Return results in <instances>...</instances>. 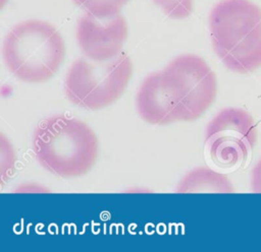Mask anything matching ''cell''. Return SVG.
I'll list each match as a JSON object with an SVG mask.
<instances>
[{"label":"cell","mask_w":261,"mask_h":252,"mask_svg":"<svg viewBox=\"0 0 261 252\" xmlns=\"http://www.w3.org/2000/svg\"><path fill=\"white\" fill-rule=\"evenodd\" d=\"M3 58L18 79L39 83L50 79L65 57V45L49 22L30 19L13 26L4 39Z\"/></svg>","instance_id":"obj_4"},{"label":"cell","mask_w":261,"mask_h":252,"mask_svg":"<svg viewBox=\"0 0 261 252\" xmlns=\"http://www.w3.org/2000/svg\"><path fill=\"white\" fill-rule=\"evenodd\" d=\"M133 74V63L125 54L107 62L75 60L65 76L68 100L87 110L103 109L124 92Z\"/></svg>","instance_id":"obj_5"},{"label":"cell","mask_w":261,"mask_h":252,"mask_svg":"<svg viewBox=\"0 0 261 252\" xmlns=\"http://www.w3.org/2000/svg\"><path fill=\"white\" fill-rule=\"evenodd\" d=\"M177 192H221L231 193L233 187L224 175L208 168H198L190 172L179 183Z\"/></svg>","instance_id":"obj_8"},{"label":"cell","mask_w":261,"mask_h":252,"mask_svg":"<svg viewBox=\"0 0 261 252\" xmlns=\"http://www.w3.org/2000/svg\"><path fill=\"white\" fill-rule=\"evenodd\" d=\"M257 128L253 117L240 108H225L208 123L205 147L209 159L218 168L242 165L257 144Z\"/></svg>","instance_id":"obj_6"},{"label":"cell","mask_w":261,"mask_h":252,"mask_svg":"<svg viewBox=\"0 0 261 252\" xmlns=\"http://www.w3.org/2000/svg\"><path fill=\"white\" fill-rule=\"evenodd\" d=\"M251 189L255 193H261V158L251 172Z\"/></svg>","instance_id":"obj_11"},{"label":"cell","mask_w":261,"mask_h":252,"mask_svg":"<svg viewBox=\"0 0 261 252\" xmlns=\"http://www.w3.org/2000/svg\"><path fill=\"white\" fill-rule=\"evenodd\" d=\"M128 0H73V2L86 10L87 13L103 19L119 14L122 6Z\"/></svg>","instance_id":"obj_9"},{"label":"cell","mask_w":261,"mask_h":252,"mask_svg":"<svg viewBox=\"0 0 261 252\" xmlns=\"http://www.w3.org/2000/svg\"><path fill=\"white\" fill-rule=\"evenodd\" d=\"M38 162L62 178L88 173L98 158V138L84 122L66 115H55L42 121L33 135Z\"/></svg>","instance_id":"obj_3"},{"label":"cell","mask_w":261,"mask_h":252,"mask_svg":"<svg viewBox=\"0 0 261 252\" xmlns=\"http://www.w3.org/2000/svg\"><path fill=\"white\" fill-rule=\"evenodd\" d=\"M171 18H186L193 10V0H153Z\"/></svg>","instance_id":"obj_10"},{"label":"cell","mask_w":261,"mask_h":252,"mask_svg":"<svg viewBox=\"0 0 261 252\" xmlns=\"http://www.w3.org/2000/svg\"><path fill=\"white\" fill-rule=\"evenodd\" d=\"M75 35L88 58L98 62L108 61L119 54L127 38V23L120 14L100 19L86 13L76 22Z\"/></svg>","instance_id":"obj_7"},{"label":"cell","mask_w":261,"mask_h":252,"mask_svg":"<svg viewBox=\"0 0 261 252\" xmlns=\"http://www.w3.org/2000/svg\"><path fill=\"white\" fill-rule=\"evenodd\" d=\"M213 50L226 68L249 73L261 67V8L250 0H221L210 11Z\"/></svg>","instance_id":"obj_2"},{"label":"cell","mask_w":261,"mask_h":252,"mask_svg":"<svg viewBox=\"0 0 261 252\" xmlns=\"http://www.w3.org/2000/svg\"><path fill=\"white\" fill-rule=\"evenodd\" d=\"M217 93L215 73L206 61L188 54L142 82L136 106L141 118L154 125L193 121L212 105Z\"/></svg>","instance_id":"obj_1"}]
</instances>
